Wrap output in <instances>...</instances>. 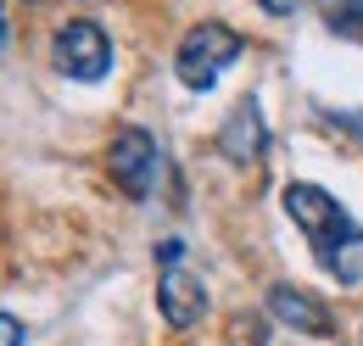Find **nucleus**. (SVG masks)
Returning <instances> with one entry per match:
<instances>
[{"mask_svg":"<svg viewBox=\"0 0 363 346\" xmlns=\"http://www.w3.org/2000/svg\"><path fill=\"white\" fill-rule=\"evenodd\" d=\"M279 207H285V218L308 235V246H313V257H318L324 274H330L335 257H341V252L363 235L358 223H352V213H347L324 184H308V179H291V184L279 190Z\"/></svg>","mask_w":363,"mask_h":346,"instance_id":"1","label":"nucleus"},{"mask_svg":"<svg viewBox=\"0 0 363 346\" xmlns=\"http://www.w3.org/2000/svg\"><path fill=\"white\" fill-rule=\"evenodd\" d=\"M240 50H246V40L229 23H196L179 40V50H174V73H179L184 89H201L207 95V89L224 79V67L240 62Z\"/></svg>","mask_w":363,"mask_h":346,"instance_id":"2","label":"nucleus"},{"mask_svg":"<svg viewBox=\"0 0 363 346\" xmlns=\"http://www.w3.org/2000/svg\"><path fill=\"white\" fill-rule=\"evenodd\" d=\"M50 62H56V73L73 79V84H101V79L112 73V40H106V28H101L95 17H73V23L56 28Z\"/></svg>","mask_w":363,"mask_h":346,"instance_id":"3","label":"nucleus"},{"mask_svg":"<svg viewBox=\"0 0 363 346\" xmlns=\"http://www.w3.org/2000/svg\"><path fill=\"white\" fill-rule=\"evenodd\" d=\"M106 168H112V184L129 201H145L157 190V179H162V145H157V134L135 129V123L118 129L112 145H106Z\"/></svg>","mask_w":363,"mask_h":346,"instance_id":"4","label":"nucleus"},{"mask_svg":"<svg viewBox=\"0 0 363 346\" xmlns=\"http://www.w3.org/2000/svg\"><path fill=\"white\" fill-rule=\"evenodd\" d=\"M269 313L291 330V335H313V341H330V335H335V313L318 302L313 291L291 285V279L269 285Z\"/></svg>","mask_w":363,"mask_h":346,"instance_id":"5","label":"nucleus"},{"mask_svg":"<svg viewBox=\"0 0 363 346\" xmlns=\"http://www.w3.org/2000/svg\"><path fill=\"white\" fill-rule=\"evenodd\" d=\"M263 151H269V123H263L257 101L246 95V101H235V112L218 129V157H229L235 168H252V162H263Z\"/></svg>","mask_w":363,"mask_h":346,"instance_id":"6","label":"nucleus"},{"mask_svg":"<svg viewBox=\"0 0 363 346\" xmlns=\"http://www.w3.org/2000/svg\"><path fill=\"white\" fill-rule=\"evenodd\" d=\"M157 307H162V318H168L174 330L201 324V313H207V285H201V274H190V268H162V279H157Z\"/></svg>","mask_w":363,"mask_h":346,"instance_id":"7","label":"nucleus"},{"mask_svg":"<svg viewBox=\"0 0 363 346\" xmlns=\"http://www.w3.org/2000/svg\"><path fill=\"white\" fill-rule=\"evenodd\" d=\"M324 28L335 34V40H352L363 45V0H324Z\"/></svg>","mask_w":363,"mask_h":346,"instance_id":"8","label":"nucleus"},{"mask_svg":"<svg viewBox=\"0 0 363 346\" xmlns=\"http://www.w3.org/2000/svg\"><path fill=\"white\" fill-rule=\"evenodd\" d=\"M157 262H162V268H184V240H174V235L157 240Z\"/></svg>","mask_w":363,"mask_h":346,"instance_id":"9","label":"nucleus"},{"mask_svg":"<svg viewBox=\"0 0 363 346\" xmlns=\"http://www.w3.org/2000/svg\"><path fill=\"white\" fill-rule=\"evenodd\" d=\"M28 341V330H23V318H11V313H0V346H23Z\"/></svg>","mask_w":363,"mask_h":346,"instance_id":"10","label":"nucleus"},{"mask_svg":"<svg viewBox=\"0 0 363 346\" xmlns=\"http://www.w3.org/2000/svg\"><path fill=\"white\" fill-rule=\"evenodd\" d=\"M296 6H302V0H263V11H274V17H291Z\"/></svg>","mask_w":363,"mask_h":346,"instance_id":"11","label":"nucleus"},{"mask_svg":"<svg viewBox=\"0 0 363 346\" xmlns=\"http://www.w3.org/2000/svg\"><path fill=\"white\" fill-rule=\"evenodd\" d=\"M6 40H11V23H6V17H0V50H6Z\"/></svg>","mask_w":363,"mask_h":346,"instance_id":"12","label":"nucleus"}]
</instances>
